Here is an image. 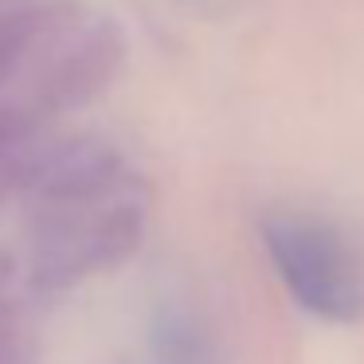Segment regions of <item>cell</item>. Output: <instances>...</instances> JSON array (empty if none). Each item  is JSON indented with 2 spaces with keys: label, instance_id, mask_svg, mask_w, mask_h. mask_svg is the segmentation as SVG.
Listing matches in <instances>:
<instances>
[{
  "label": "cell",
  "instance_id": "obj_1",
  "mask_svg": "<svg viewBox=\"0 0 364 364\" xmlns=\"http://www.w3.org/2000/svg\"><path fill=\"white\" fill-rule=\"evenodd\" d=\"M262 235H267V251L282 282L298 298V306H306L317 317H329V321H348L360 314V270H356L345 239L329 223L306 220V215H270L262 223Z\"/></svg>",
  "mask_w": 364,
  "mask_h": 364
}]
</instances>
